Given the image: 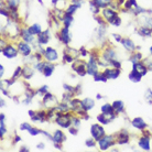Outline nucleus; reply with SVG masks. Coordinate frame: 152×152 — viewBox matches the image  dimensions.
<instances>
[{
    "label": "nucleus",
    "mask_w": 152,
    "mask_h": 152,
    "mask_svg": "<svg viewBox=\"0 0 152 152\" xmlns=\"http://www.w3.org/2000/svg\"><path fill=\"white\" fill-rule=\"evenodd\" d=\"M56 122L61 127H63V128H69V126H71V117H69V115H65L63 113H60L56 116Z\"/></svg>",
    "instance_id": "f257e3e1"
},
{
    "label": "nucleus",
    "mask_w": 152,
    "mask_h": 152,
    "mask_svg": "<svg viewBox=\"0 0 152 152\" xmlns=\"http://www.w3.org/2000/svg\"><path fill=\"white\" fill-rule=\"evenodd\" d=\"M97 118H98V120L102 122V124L106 125V124H109V122L114 119L115 116H114V114H106V113H103L102 115H99Z\"/></svg>",
    "instance_id": "1a4fd4ad"
},
{
    "label": "nucleus",
    "mask_w": 152,
    "mask_h": 152,
    "mask_svg": "<svg viewBox=\"0 0 152 152\" xmlns=\"http://www.w3.org/2000/svg\"><path fill=\"white\" fill-rule=\"evenodd\" d=\"M69 132L72 133V134H76V133H77V131H76V129H69Z\"/></svg>",
    "instance_id": "c03bdc74"
},
{
    "label": "nucleus",
    "mask_w": 152,
    "mask_h": 152,
    "mask_svg": "<svg viewBox=\"0 0 152 152\" xmlns=\"http://www.w3.org/2000/svg\"><path fill=\"white\" fill-rule=\"evenodd\" d=\"M139 33H140L141 35H150L151 34V30L150 29H148V28H141L140 30H139Z\"/></svg>",
    "instance_id": "2f4dec72"
},
{
    "label": "nucleus",
    "mask_w": 152,
    "mask_h": 152,
    "mask_svg": "<svg viewBox=\"0 0 152 152\" xmlns=\"http://www.w3.org/2000/svg\"><path fill=\"white\" fill-rule=\"evenodd\" d=\"M43 102H44V105H45L46 107H54L55 105H56V98H55L53 95L48 94V93L44 95Z\"/></svg>",
    "instance_id": "423d86ee"
},
{
    "label": "nucleus",
    "mask_w": 152,
    "mask_h": 152,
    "mask_svg": "<svg viewBox=\"0 0 152 152\" xmlns=\"http://www.w3.org/2000/svg\"><path fill=\"white\" fill-rule=\"evenodd\" d=\"M151 53H152V48H151Z\"/></svg>",
    "instance_id": "864d4df0"
},
{
    "label": "nucleus",
    "mask_w": 152,
    "mask_h": 152,
    "mask_svg": "<svg viewBox=\"0 0 152 152\" xmlns=\"http://www.w3.org/2000/svg\"><path fill=\"white\" fill-rule=\"evenodd\" d=\"M2 54H4V56L9 57V58H12V57L17 56L18 52L15 51V48H12L11 45H9V46H7V48H4V49L2 50Z\"/></svg>",
    "instance_id": "9b49d317"
},
{
    "label": "nucleus",
    "mask_w": 152,
    "mask_h": 152,
    "mask_svg": "<svg viewBox=\"0 0 152 152\" xmlns=\"http://www.w3.org/2000/svg\"><path fill=\"white\" fill-rule=\"evenodd\" d=\"M133 63H134V62H133ZM133 69L137 71L138 73H140L141 75H145V73H147V67H145L142 63H139V62H136V63L133 64Z\"/></svg>",
    "instance_id": "2eb2a0df"
},
{
    "label": "nucleus",
    "mask_w": 152,
    "mask_h": 152,
    "mask_svg": "<svg viewBox=\"0 0 152 152\" xmlns=\"http://www.w3.org/2000/svg\"><path fill=\"white\" fill-rule=\"evenodd\" d=\"M87 73H89L91 75L95 76L96 74H98V67H97V63L94 58H91L87 64Z\"/></svg>",
    "instance_id": "39448f33"
},
{
    "label": "nucleus",
    "mask_w": 152,
    "mask_h": 152,
    "mask_svg": "<svg viewBox=\"0 0 152 152\" xmlns=\"http://www.w3.org/2000/svg\"><path fill=\"white\" fill-rule=\"evenodd\" d=\"M139 145H140L141 148L143 149V150H150V145H149V139L147 137H143L141 138V140L139 141Z\"/></svg>",
    "instance_id": "412c9836"
},
{
    "label": "nucleus",
    "mask_w": 152,
    "mask_h": 152,
    "mask_svg": "<svg viewBox=\"0 0 152 152\" xmlns=\"http://www.w3.org/2000/svg\"><path fill=\"white\" fill-rule=\"evenodd\" d=\"M49 41V31H44L43 33H40L39 34V38H38V42L43 45V44H46Z\"/></svg>",
    "instance_id": "f3484780"
},
{
    "label": "nucleus",
    "mask_w": 152,
    "mask_h": 152,
    "mask_svg": "<svg viewBox=\"0 0 152 152\" xmlns=\"http://www.w3.org/2000/svg\"><path fill=\"white\" fill-rule=\"evenodd\" d=\"M48 91V86H43V87L39 91V93H41V94H44V93H46Z\"/></svg>",
    "instance_id": "ea45409f"
},
{
    "label": "nucleus",
    "mask_w": 152,
    "mask_h": 152,
    "mask_svg": "<svg viewBox=\"0 0 152 152\" xmlns=\"http://www.w3.org/2000/svg\"><path fill=\"white\" fill-rule=\"evenodd\" d=\"M82 105H83V110H89L94 107V100H91V98H85L82 102Z\"/></svg>",
    "instance_id": "a211bd4d"
},
{
    "label": "nucleus",
    "mask_w": 152,
    "mask_h": 152,
    "mask_svg": "<svg viewBox=\"0 0 152 152\" xmlns=\"http://www.w3.org/2000/svg\"><path fill=\"white\" fill-rule=\"evenodd\" d=\"M141 74L140 73H138L137 71H134V69H133L132 72L130 73V75H129V78L131 80H132V82H139V80H141Z\"/></svg>",
    "instance_id": "5701e85b"
},
{
    "label": "nucleus",
    "mask_w": 152,
    "mask_h": 152,
    "mask_svg": "<svg viewBox=\"0 0 152 152\" xmlns=\"http://www.w3.org/2000/svg\"><path fill=\"white\" fill-rule=\"evenodd\" d=\"M65 139H66V138H65V134L63 133V131H61V130H56V131H55L54 137H53V141L55 143H62Z\"/></svg>",
    "instance_id": "4468645a"
},
{
    "label": "nucleus",
    "mask_w": 152,
    "mask_h": 152,
    "mask_svg": "<svg viewBox=\"0 0 152 152\" xmlns=\"http://www.w3.org/2000/svg\"><path fill=\"white\" fill-rule=\"evenodd\" d=\"M19 51L20 53H22L24 56H27V55H30L31 53V48L30 45L28 44V43H23V42H20L19 43Z\"/></svg>",
    "instance_id": "f8f14e48"
},
{
    "label": "nucleus",
    "mask_w": 152,
    "mask_h": 152,
    "mask_svg": "<svg viewBox=\"0 0 152 152\" xmlns=\"http://www.w3.org/2000/svg\"><path fill=\"white\" fill-rule=\"evenodd\" d=\"M58 38H60V40H61L64 44H67L69 42V40H71V35H69V28L65 27L63 30H62V32L58 34Z\"/></svg>",
    "instance_id": "0eeeda50"
},
{
    "label": "nucleus",
    "mask_w": 152,
    "mask_h": 152,
    "mask_svg": "<svg viewBox=\"0 0 152 152\" xmlns=\"http://www.w3.org/2000/svg\"><path fill=\"white\" fill-rule=\"evenodd\" d=\"M128 142V132L126 130H122L121 132L118 134V143L119 145H124Z\"/></svg>",
    "instance_id": "dca6fc26"
},
{
    "label": "nucleus",
    "mask_w": 152,
    "mask_h": 152,
    "mask_svg": "<svg viewBox=\"0 0 152 152\" xmlns=\"http://www.w3.org/2000/svg\"><path fill=\"white\" fill-rule=\"evenodd\" d=\"M0 69H1V74H0V75H1V76H2V75H4V66H2V65H1V66H0Z\"/></svg>",
    "instance_id": "49530a36"
},
{
    "label": "nucleus",
    "mask_w": 152,
    "mask_h": 152,
    "mask_svg": "<svg viewBox=\"0 0 152 152\" xmlns=\"http://www.w3.org/2000/svg\"><path fill=\"white\" fill-rule=\"evenodd\" d=\"M32 33H31L29 29L28 30H22V38L26 40L27 42H32L33 41V38H32Z\"/></svg>",
    "instance_id": "b1692460"
},
{
    "label": "nucleus",
    "mask_w": 152,
    "mask_h": 152,
    "mask_svg": "<svg viewBox=\"0 0 152 152\" xmlns=\"http://www.w3.org/2000/svg\"><path fill=\"white\" fill-rule=\"evenodd\" d=\"M132 125L138 128V129H145V122L143 121V119H141V118H136V119H133L132 120Z\"/></svg>",
    "instance_id": "6ab92c4d"
},
{
    "label": "nucleus",
    "mask_w": 152,
    "mask_h": 152,
    "mask_svg": "<svg viewBox=\"0 0 152 152\" xmlns=\"http://www.w3.org/2000/svg\"><path fill=\"white\" fill-rule=\"evenodd\" d=\"M121 2H124V0H119V4H121Z\"/></svg>",
    "instance_id": "603ef678"
},
{
    "label": "nucleus",
    "mask_w": 152,
    "mask_h": 152,
    "mask_svg": "<svg viewBox=\"0 0 152 152\" xmlns=\"http://www.w3.org/2000/svg\"><path fill=\"white\" fill-rule=\"evenodd\" d=\"M114 37H115V39H116V40H117V41H121V38H120V37H119V35L115 34Z\"/></svg>",
    "instance_id": "a18cd8bd"
},
{
    "label": "nucleus",
    "mask_w": 152,
    "mask_h": 152,
    "mask_svg": "<svg viewBox=\"0 0 152 152\" xmlns=\"http://www.w3.org/2000/svg\"><path fill=\"white\" fill-rule=\"evenodd\" d=\"M31 128H32V127H31L29 124H27V122H24V124H22V125L20 126V129L21 130H28V131H29Z\"/></svg>",
    "instance_id": "e433bc0d"
},
{
    "label": "nucleus",
    "mask_w": 152,
    "mask_h": 152,
    "mask_svg": "<svg viewBox=\"0 0 152 152\" xmlns=\"http://www.w3.org/2000/svg\"><path fill=\"white\" fill-rule=\"evenodd\" d=\"M29 132H30V134H32V136H37V134H39V133H41L42 131L41 130L37 129V128H31V129L29 130Z\"/></svg>",
    "instance_id": "c9c22d12"
},
{
    "label": "nucleus",
    "mask_w": 152,
    "mask_h": 152,
    "mask_svg": "<svg viewBox=\"0 0 152 152\" xmlns=\"http://www.w3.org/2000/svg\"><path fill=\"white\" fill-rule=\"evenodd\" d=\"M20 72H21V67H18V69H17V71H15V75H13V78H15L17 76L19 75Z\"/></svg>",
    "instance_id": "79ce46f5"
},
{
    "label": "nucleus",
    "mask_w": 152,
    "mask_h": 152,
    "mask_svg": "<svg viewBox=\"0 0 152 152\" xmlns=\"http://www.w3.org/2000/svg\"><path fill=\"white\" fill-rule=\"evenodd\" d=\"M111 2V0H93L91 4H95L96 7H98V8H103V7H107L108 4H110Z\"/></svg>",
    "instance_id": "aec40b11"
},
{
    "label": "nucleus",
    "mask_w": 152,
    "mask_h": 152,
    "mask_svg": "<svg viewBox=\"0 0 152 152\" xmlns=\"http://www.w3.org/2000/svg\"><path fill=\"white\" fill-rule=\"evenodd\" d=\"M15 142H18V141H20V137H18V136H17V137H15Z\"/></svg>",
    "instance_id": "8fccbe9b"
},
{
    "label": "nucleus",
    "mask_w": 152,
    "mask_h": 152,
    "mask_svg": "<svg viewBox=\"0 0 152 152\" xmlns=\"http://www.w3.org/2000/svg\"><path fill=\"white\" fill-rule=\"evenodd\" d=\"M58 108H60L61 110H67V109H69V107L66 106L65 104H62V105H61V106H60V107H58Z\"/></svg>",
    "instance_id": "a19ab883"
},
{
    "label": "nucleus",
    "mask_w": 152,
    "mask_h": 152,
    "mask_svg": "<svg viewBox=\"0 0 152 152\" xmlns=\"http://www.w3.org/2000/svg\"><path fill=\"white\" fill-rule=\"evenodd\" d=\"M91 132L93 134V137L94 139L96 140H100L102 138L104 137V134H105V131H104L103 127H100L99 125H93L91 128Z\"/></svg>",
    "instance_id": "f03ea898"
},
{
    "label": "nucleus",
    "mask_w": 152,
    "mask_h": 152,
    "mask_svg": "<svg viewBox=\"0 0 152 152\" xmlns=\"http://www.w3.org/2000/svg\"><path fill=\"white\" fill-rule=\"evenodd\" d=\"M73 69L75 71L78 75L84 76L86 74V69H85V63L82 61H76L75 64L73 65Z\"/></svg>",
    "instance_id": "20e7f679"
},
{
    "label": "nucleus",
    "mask_w": 152,
    "mask_h": 152,
    "mask_svg": "<svg viewBox=\"0 0 152 152\" xmlns=\"http://www.w3.org/2000/svg\"><path fill=\"white\" fill-rule=\"evenodd\" d=\"M78 7H80V4H74V6H71V7L66 10V13H67V15H73V13L76 11V9H77Z\"/></svg>",
    "instance_id": "473e14b6"
},
{
    "label": "nucleus",
    "mask_w": 152,
    "mask_h": 152,
    "mask_svg": "<svg viewBox=\"0 0 152 152\" xmlns=\"http://www.w3.org/2000/svg\"><path fill=\"white\" fill-rule=\"evenodd\" d=\"M0 130H1V137H2L4 133H6V128H4V121H0Z\"/></svg>",
    "instance_id": "4c0bfd02"
},
{
    "label": "nucleus",
    "mask_w": 152,
    "mask_h": 152,
    "mask_svg": "<svg viewBox=\"0 0 152 152\" xmlns=\"http://www.w3.org/2000/svg\"><path fill=\"white\" fill-rule=\"evenodd\" d=\"M117 17H118V15L114 10H111V9H105V10H104V18L106 20H108L110 23L113 22Z\"/></svg>",
    "instance_id": "9d476101"
},
{
    "label": "nucleus",
    "mask_w": 152,
    "mask_h": 152,
    "mask_svg": "<svg viewBox=\"0 0 152 152\" xmlns=\"http://www.w3.org/2000/svg\"><path fill=\"white\" fill-rule=\"evenodd\" d=\"M8 2H9V8L10 9H15L18 4H19V0H8Z\"/></svg>",
    "instance_id": "72a5a7b5"
},
{
    "label": "nucleus",
    "mask_w": 152,
    "mask_h": 152,
    "mask_svg": "<svg viewBox=\"0 0 152 152\" xmlns=\"http://www.w3.org/2000/svg\"><path fill=\"white\" fill-rule=\"evenodd\" d=\"M72 21H73L72 15H67V13H66V15H64V24H65V27L69 28V26H71Z\"/></svg>",
    "instance_id": "c85d7f7f"
},
{
    "label": "nucleus",
    "mask_w": 152,
    "mask_h": 152,
    "mask_svg": "<svg viewBox=\"0 0 152 152\" xmlns=\"http://www.w3.org/2000/svg\"><path fill=\"white\" fill-rule=\"evenodd\" d=\"M44 54H45V57L49 60L50 62H54L57 60V53L55 50H53L52 48H48V49L45 50V52H44Z\"/></svg>",
    "instance_id": "6e6552de"
},
{
    "label": "nucleus",
    "mask_w": 152,
    "mask_h": 152,
    "mask_svg": "<svg viewBox=\"0 0 152 152\" xmlns=\"http://www.w3.org/2000/svg\"><path fill=\"white\" fill-rule=\"evenodd\" d=\"M32 74H33V71L31 69H29V67H26V69H23V76L27 78V80H29L31 76H32Z\"/></svg>",
    "instance_id": "7c9ffc66"
},
{
    "label": "nucleus",
    "mask_w": 152,
    "mask_h": 152,
    "mask_svg": "<svg viewBox=\"0 0 152 152\" xmlns=\"http://www.w3.org/2000/svg\"><path fill=\"white\" fill-rule=\"evenodd\" d=\"M125 6L127 9H132V8L137 7V2H136V0H127Z\"/></svg>",
    "instance_id": "c756f323"
},
{
    "label": "nucleus",
    "mask_w": 152,
    "mask_h": 152,
    "mask_svg": "<svg viewBox=\"0 0 152 152\" xmlns=\"http://www.w3.org/2000/svg\"><path fill=\"white\" fill-rule=\"evenodd\" d=\"M122 44H124V46H125L127 50H129V51H133L134 50V44L132 43V41H130V40H122Z\"/></svg>",
    "instance_id": "393cba45"
},
{
    "label": "nucleus",
    "mask_w": 152,
    "mask_h": 152,
    "mask_svg": "<svg viewBox=\"0 0 152 152\" xmlns=\"http://www.w3.org/2000/svg\"><path fill=\"white\" fill-rule=\"evenodd\" d=\"M73 124H74L75 126H77V127H78V126H80V119H77V118H75V119H73Z\"/></svg>",
    "instance_id": "37998d69"
},
{
    "label": "nucleus",
    "mask_w": 152,
    "mask_h": 152,
    "mask_svg": "<svg viewBox=\"0 0 152 152\" xmlns=\"http://www.w3.org/2000/svg\"><path fill=\"white\" fill-rule=\"evenodd\" d=\"M29 31H30L31 33L33 35H35V34H40L41 33V27L39 26V24H33L32 27H30L29 28Z\"/></svg>",
    "instance_id": "a878e982"
},
{
    "label": "nucleus",
    "mask_w": 152,
    "mask_h": 152,
    "mask_svg": "<svg viewBox=\"0 0 152 152\" xmlns=\"http://www.w3.org/2000/svg\"><path fill=\"white\" fill-rule=\"evenodd\" d=\"M86 145H88V147H94V145H95V142L93 140H87L86 141Z\"/></svg>",
    "instance_id": "58836bf2"
},
{
    "label": "nucleus",
    "mask_w": 152,
    "mask_h": 152,
    "mask_svg": "<svg viewBox=\"0 0 152 152\" xmlns=\"http://www.w3.org/2000/svg\"><path fill=\"white\" fill-rule=\"evenodd\" d=\"M53 69H54L53 65L48 64V63H46L45 67H44V69H43V73H44V75L45 76H50L52 73H53Z\"/></svg>",
    "instance_id": "bb28decb"
},
{
    "label": "nucleus",
    "mask_w": 152,
    "mask_h": 152,
    "mask_svg": "<svg viewBox=\"0 0 152 152\" xmlns=\"http://www.w3.org/2000/svg\"><path fill=\"white\" fill-rule=\"evenodd\" d=\"M21 151H26V152H28L29 150H28L27 148H24V147H23V148H21Z\"/></svg>",
    "instance_id": "09e8293b"
},
{
    "label": "nucleus",
    "mask_w": 152,
    "mask_h": 152,
    "mask_svg": "<svg viewBox=\"0 0 152 152\" xmlns=\"http://www.w3.org/2000/svg\"><path fill=\"white\" fill-rule=\"evenodd\" d=\"M114 143V137L113 136H107V137H103L99 140V147L102 150H106L109 148V145Z\"/></svg>",
    "instance_id": "7ed1b4c3"
},
{
    "label": "nucleus",
    "mask_w": 152,
    "mask_h": 152,
    "mask_svg": "<svg viewBox=\"0 0 152 152\" xmlns=\"http://www.w3.org/2000/svg\"><path fill=\"white\" fill-rule=\"evenodd\" d=\"M102 111H103V113H106V114H114V108H113V106L106 104V105H104V106L102 107Z\"/></svg>",
    "instance_id": "cd10ccee"
},
{
    "label": "nucleus",
    "mask_w": 152,
    "mask_h": 152,
    "mask_svg": "<svg viewBox=\"0 0 152 152\" xmlns=\"http://www.w3.org/2000/svg\"><path fill=\"white\" fill-rule=\"evenodd\" d=\"M78 1H80V0H73V2H75V4L76 2H78Z\"/></svg>",
    "instance_id": "3c124183"
},
{
    "label": "nucleus",
    "mask_w": 152,
    "mask_h": 152,
    "mask_svg": "<svg viewBox=\"0 0 152 152\" xmlns=\"http://www.w3.org/2000/svg\"><path fill=\"white\" fill-rule=\"evenodd\" d=\"M113 108H114V111H116V113H121L124 110V108H125V105L120 100L119 102H115L113 104Z\"/></svg>",
    "instance_id": "4be33fe9"
},
{
    "label": "nucleus",
    "mask_w": 152,
    "mask_h": 152,
    "mask_svg": "<svg viewBox=\"0 0 152 152\" xmlns=\"http://www.w3.org/2000/svg\"><path fill=\"white\" fill-rule=\"evenodd\" d=\"M145 97V99H147V102H149L150 104H152V91H150V89H148V91H147Z\"/></svg>",
    "instance_id": "f704fd0d"
},
{
    "label": "nucleus",
    "mask_w": 152,
    "mask_h": 152,
    "mask_svg": "<svg viewBox=\"0 0 152 152\" xmlns=\"http://www.w3.org/2000/svg\"><path fill=\"white\" fill-rule=\"evenodd\" d=\"M119 73H120L119 69H106L103 74L106 76V78H111V80H115V78L119 75Z\"/></svg>",
    "instance_id": "ddd939ff"
},
{
    "label": "nucleus",
    "mask_w": 152,
    "mask_h": 152,
    "mask_svg": "<svg viewBox=\"0 0 152 152\" xmlns=\"http://www.w3.org/2000/svg\"><path fill=\"white\" fill-rule=\"evenodd\" d=\"M38 148L43 149V148H44V145H43V143H40V145H38Z\"/></svg>",
    "instance_id": "de8ad7c7"
}]
</instances>
